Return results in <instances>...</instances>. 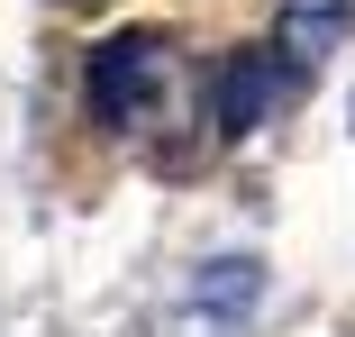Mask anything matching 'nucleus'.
<instances>
[{"mask_svg":"<svg viewBox=\"0 0 355 337\" xmlns=\"http://www.w3.org/2000/svg\"><path fill=\"white\" fill-rule=\"evenodd\" d=\"M64 10H92V0H64Z\"/></svg>","mask_w":355,"mask_h":337,"instance_id":"39448f33","label":"nucleus"},{"mask_svg":"<svg viewBox=\"0 0 355 337\" xmlns=\"http://www.w3.org/2000/svg\"><path fill=\"white\" fill-rule=\"evenodd\" d=\"M355 28V0H282V19H273V46L292 55V64H319L337 37Z\"/></svg>","mask_w":355,"mask_h":337,"instance_id":"7ed1b4c3","label":"nucleus"},{"mask_svg":"<svg viewBox=\"0 0 355 337\" xmlns=\"http://www.w3.org/2000/svg\"><path fill=\"white\" fill-rule=\"evenodd\" d=\"M164 83H173V46L155 28H119L83 64V92H92V119L101 128H146L155 101H164Z\"/></svg>","mask_w":355,"mask_h":337,"instance_id":"f257e3e1","label":"nucleus"},{"mask_svg":"<svg viewBox=\"0 0 355 337\" xmlns=\"http://www.w3.org/2000/svg\"><path fill=\"white\" fill-rule=\"evenodd\" d=\"M255 292V264H219V274H200V301L209 310H228V301H246Z\"/></svg>","mask_w":355,"mask_h":337,"instance_id":"20e7f679","label":"nucleus"},{"mask_svg":"<svg viewBox=\"0 0 355 337\" xmlns=\"http://www.w3.org/2000/svg\"><path fill=\"white\" fill-rule=\"evenodd\" d=\"M301 74L310 64H292L282 46H237L219 64V137H255L264 119H282L292 92H301Z\"/></svg>","mask_w":355,"mask_h":337,"instance_id":"f03ea898","label":"nucleus"}]
</instances>
